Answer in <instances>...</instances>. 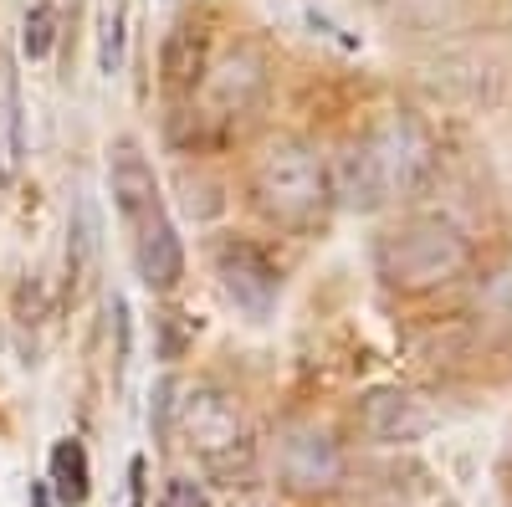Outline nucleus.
Returning a JSON list of instances; mask_svg holds the SVG:
<instances>
[{"instance_id":"obj_12","label":"nucleus","mask_w":512,"mask_h":507,"mask_svg":"<svg viewBox=\"0 0 512 507\" xmlns=\"http://www.w3.org/2000/svg\"><path fill=\"white\" fill-rule=\"evenodd\" d=\"M47 492L62 502V507H82L93 492V467H88V446L77 436H62L52 446V461H47Z\"/></svg>"},{"instance_id":"obj_9","label":"nucleus","mask_w":512,"mask_h":507,"mask_svg":"<svg viewBox=\"0 0 512 507\" xmlns=\"http://www.w3.org/2000/svg\"><path fill=\"white\" fill-rule=\"evenodd\" d=\"M108 190H113V205H118V216H123L128 226L144 221L149 210L164 205L159 175H154V164L144 159V149H139L134 139L108 144Z\"/></svg>"},{"instance_id":"obj_17","label":"nucleus","mask_w":512,"mask_h":507,"mask_svg":"<svg viewBox=\"0 0 512 507\" xmlns=\"http://www.w3.org/2000/svg\"><path fill=\"white\" fill-rule=\"evenodd\" d=\"M159 507H210V497L195 477H169L159 492Z\"/></svg>"},{"instance_id":"obj_18","label":"nucleus","mask_w":512,"mask_h":507,"mask_svg":"<svg viewBox=\"0 0 512 507\" xmlns=\"http://www.w3.org/2000/svg\"><path fill=\"white\" fill-rule=\"evenodd\" d=\"M144 502V456L128 461V507H139Z\"/></svg>"},{"instance_id":"obj_1","label":"nucleus","mask_w":512,"mask_h":507,"mask_svg":"<svg viewBox=\"0 0 512 507\" xmlns=\"http://www.w3.org/2000/svg\"><path fill=\"white\" fill-rule=\"evenodd\" d=\"M251 195H256V210H262L272 226L313 231V226H323L328 205H333L328 164L303 139H277V144H267L262 159H256Z\"/></svg>"},{"instance_id":"obj_20","label":"nucleus","mask_w":512,"mask_h":507,"mask_svg":"<svg viewBox=\"0 0 512 507\" xmlns=\"http://www.w3.org/2000/svg\"><path fill=\"white\" fill-rule=\"evenodd\" d=\"M31 507H52V492H47V482H36V487H31Z\"/></svg>"},{"instance_id":"obj_14","label":"nucleus","mask_w":512,"mask_h":507,"mask_svg":"<svg viewBox=\"0 0 512 507\" xmlns=\"http://www.w3.org/2000/svg\"><path fill=\"white\" fill-rule=\"evenodd\" d=\"M287 16H292V26L303 31V36H313V41H328V47H338V52H359L364 41H359V31H349L338 16H328L323 6H313V0H292L287 6Z\"/></svg>"},{"instance_id":"obj_8","label":"nucleus","mask_w":512,"mask_h":507,"mask_svg":"<svg viewBox=\"0 0 512 507\" xmlns=\"http://www.w3.org/2000/svg\"><path fill=\"white\" fill-rule=\"evenodd\" d=\"M359 420H364V431L379 446H415V441H425L436 431V410L425 405L420 395H410V390H374V395H364Z\"/></svg>"},{"instance_id":"obj_3","label":"nucleus","mask_w":512,"mask_h":507,"mask_svg":"<svg viewBox=\"0 0 512 507\" xmlns=\"http://www.w3.org/2000/svg\"><path fill=\"white\" fill-rule=\"evenodd\" d=\"M175 420H180V441L205 461L210 472H231L246 467L251 456V426L231 395L221 390H190L185 400H175Z\"/></svg>"},{"instance_id":"obj_6","label":"nucleus","mask_w":512,"mask_h":507,"mask_svg":"<svg viewBox=\"0 0 512 507\" xmlns=\"http://www.w3.org/2000/svg\"><path fill=\"white\" fill-rule=\"evenodd\" d=\"M364 144L374 149L390 195H410L415 185H425V175H431V144H425V134L415 129L410 118L379 123L374 134H364Z\"/></svg>"},{"instance_id":"obj_11","label":"nucleus","mask_w":512,"mask_h":507,"mask_svg":"<svg viewBox=\"0 0 512 507\" xmlns=\"http://www.w3.org/2000/svg\"><path fill=\"white\" fill-rule=\"evenodd\" d=\"M26 169V108H21V77L16 57L0 52V185H16Z\"/></svg>"},{"instance_id":"obj_16","label":"nucleus","mask_w":512,"mask_h":507,"mask_svg":"<svg viewBox=\"0 0 512 507\" xmlns=\"http://www.w3.org/2000/svg\"><path fill=\"white\" fill-rule=\"evenodd\" d=\"M72 272H88V262L98 257V216H93V205L82 200L77 205V231H72Z\"/></svg>"},{"instance_id":"obj_19","label":"nucleus","mask_w":512,"mask_h":507,"mask_svg":"<svg viewBox=\"0 0 512 507\" xmlns=\"http://www.w3.org/2000/svg\"><path fill=\"white\" fill-rule=\"evenodd\" d=\"M231 507H277V502H272L267 492H241V497H236Z\"/></svg>"},{"instance_id":"obj_15","label":"nucleus","mask_w":512,"mask_h":507,"mask_svg":"<svg viewBox=\"0 0 512 507\" xmlns=\"http://www.w3.org/2000/svg\"><path fill=\"white\" fill-rule=\"evenodd\" d=\"M52 47H57V11H52V0H36V6L21 16V57L47 62Z\"/></svg>"},{"instance_id":"obj_2","label":"nucleus","mask_w":512,"mask_h":507,"mask_svg":"<svg viewBox=\"0 0 512 507\" xmlns=\"http://www.w3.org/2000/svg\"><path fill=\"white\" fill-rule=\"evenodd\" d=\"M379 277L395 292H431L472 267V241L446 216H415L379 241Z\"/></svg>"},{"instance_id":"obj_7","label":"nucleus","mask_w":512,"mask_h":507,"mask_svg":"<svg viewBox=\"0 0 512 507\" xmlns=\"http://www.w3.org/2000/svg\"><path fill=\"white\" fill-rule=\"evenodd\" d=\"M134 231V267H139V282L149 292H175L180 277H185V246H180V231L169 221V210H149L144 221L128 226Z\"/></svg>"},{"instance_id":"obj_10","label":"nucleus","mask_w":512,"mask_h":507,"mask_svg":"<svg viewBox=\"0 0 512 507\" xmlns=\"http://www.w3.org/2000/svg\"><path fill=\"white\" fill-rule=\"evenodd\" d=\"M328 185H333V200H338V205L364 210V216L395 200V195H390V185H384V169H379L374 149H369L364 139H354L344 154H338V159L328 164Z\"/></svg>"},{"instance_id":"obj_4","label":"nucleus","mask_w":512,"mask_h":507,"mask_svg":"<svg viewBox=\"0 0 512 507\" xmlns=\"http://www.w3.org/2000/svg\"><path fill=\"white\" fill-rule=\"evenodd\" d=\"M277 477L282 487L292 492H333L344 482V451L338 441L318 426H292L282 441H277Z\"/></svg>"},{"instance_id":"obj_13","label":"nucleus","mask_w":512,"mask_h":507,"mask_svg":"<svg viewBox=\"0 0 512 507\" xmlns=\"http://www.w3.org/2000/svg\"><path fill=\"white\" fill-rule=\"evenodd\" d=\"M128 57V0H98V72L118 77Z\"/></svg>"},{"instance_id":"obj_5","label":"nucleus","mask_w":512,"mask_h":507,"mask_svg":"<svg viewBox=\"0 0 512 507\" xmlns=\"http://www.w3.org/2000/svg\"><path fill=\"white\" fill-rule=\"evenodd\" d=\"M216 277H221V292H226V298H231L251 323H267V318H272V308H277V298H282V277H277V267H272L256 246L226 241V246L216 251Z\"/></svg>"}]
</instances>
